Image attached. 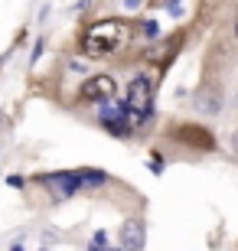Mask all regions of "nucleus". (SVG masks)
Segmentation results:
<instances>
[{
    "label": "nucleus",
    "instance_id": "obj_1",
    "mask_svg": "<svg viewBox=\"0 0 238 251\" xmlns=\"http://www.w3.org/2000/svg\"><path fill=\"white\" fill-rule=\"evenodd\" d=\"M131 23L124 20H101L95 26H88V33L82 36V49L85 56H118L131 46Z\"/></svg>",
    "mask_w": 238,
    "mask_h": 251
},
{
    "label": "nucleus",
    "instance_id": "obj_2",
    "mask_svg": "<svg viewBox=\"0 0 238 251\" xmlns=\"http://www.w3.org/2000/svg\"><path fill=\"white\" fill-rule=\"evenodd\" d=\"M150 101H154V82L147 75H137L128 88V111H140V114H150Z\"/></svg>",
    "mask_w": 238,
    "mask_h": 251
},
{
    "label": "nucleus",
    "instance_id": "obj_3",
    "mask_svg": "<svg viewBox=\"0 0 238 251\" xmlns=\"http://www.w3.org/2000/svg\"><path fill=\"white\" fill-rule=\"evenodd\" d=\"M82 98L85 101H114L118 98V78H111V75H92L82 85Z\"/></svg>",
    "mask_w": 238,
    "mask_h": 251
},
{
    "label": "nucleus",
    "instance_id": "obj_4",
    "mask_svg": "<svg viewBox=\"0 0 238 251\" xmlns=\"http://www.w3.org/2000/svg\"><path fill=\"white\" fill-rule=\"evenodd\" d=\"M43 183H46L55 196H72L75 189L88 186V183H85V170H79V173H49V176H43Z\"/></svg>",
    "mask_w": 238,
    "mask_h": 251
},
{
    "label": "nucleus",
    "instance_id": "obj_5",
    "mask_svg": "<svg viewBox=\"0 0 238 251\" xmlns=\"http://www.w3.org/2000/svg\"><path fill=\"white\" fill-rule=\"evenodd\" d=\"M144 222L140 219H128V222L121 225V235H118V245L121 248H128V251H137L144 248Z\"/></svg>",
    "mask_w": 238,
    "mask_h": 251
},
{
    "label": "nucleus",
    "instance_id": "obj_6",
    "mask_svg": "<svg viewBox=\"0 0 238 251\" xmlns=\"http://www.w3.org/2000/svg\"><path fill=\"white\" fill-rule=\"evenodd\" d=\"M176 137L183 140V144H192V147H202L209 150L212 147V134L206 127H192V124H183V127H176Z\"/></svg>",
    "mask_w": 238,
    "mask_h": 251
},
{
    "label": "nucleus",
    "instance_id": "obj_7",
    "mask_svg": "<svg viewBox=\"0 0 238 251\" xmlns=\"http://www.w3.org/2000/svg\"><path fill=\"white\" fill-rule=\"evenodd\" d=\"M157 33H160V23H157V20H147V23H144V36H147V39H154Z\"/></svg>",
    "mask_w": 238,
    "mask_h": 251
},
{
    "label": "nucleus",
    "instance_id": "obj_8",
    "mask_svg": "<svg viewBox=\"0 0 238 251\" xmlns=\"http://www.w3.org/2000/svg\"><path fill=\"white\" fill-rule=\"evenodd\" d=\"M166 10H170V17H183V0H170V7H166Z\"/></svg>",
    "mask_w": 238,
    "mask_h": 251
},
{
    "label": "nucleus",
    "instance_id": "obj_9",
    "mask_svg": "<svg viewBox=\"0 0 238 251\" xmlns=\"http://www.w3.org/2000/svg\"><path fill=\"white\" fill-rule=\"evenodd\" d=\"M108 245V232H95V248H105Z\"/></svg>",
    "mask_w": 238,
    "mask_h": 251
},
{
    "label": "nucleus",
    "instance_id": "obj_10",
    "mask_svg": "<svg viewBox=\"0 0 238 251\" xmlns=\"http://www.w3.org/2000/svg\"><path fill=\"white\" fill-rule=\"evenodd\" d=\"M154 157H157V153H154ZM150 170H154V173H163V160L157 157V160H154V163H150Z\"/></svg>",
    "mask_w": 238,
    "mask_h": 251
},
{
    "label": "nucleus",
    "instance_id": "obj_11",
    "mask_svg": "<svg viewBox=\"0 0 238 251\" xmlns=\"http://www.w3.org/2000/svg\"><path fill=\"white\" fill-rule=\"evenodd\" d=\"M7 183H10V186H13V189H20V186H23V176H10Z\"/></svg>",
    "mask_w": 238,
    "mask_h": 251
},
{
    "label": "nucleus",
    "instance_id": "obj_12",
    "mask_svg": "<svg viewBox=\"0 0 238 251\" xmlns=\"http://www.w3.org/2000/svg\"><path fill=\"white\" fill-rule=\"evenodd\" d=\"M140 3H144V0H124V7H128V10H137Z\"/></svg>",
    "mask_w": 238,
    "mask_h": 251
},
{
    "label": "nucleus",
    "instance_id": "obj_13",
    "mask_svg": "<svg viewBox=\"0 0 238 251\" xmlns=\"http://www.w3.org/2000/svg\"><path fill=\"white\" fill-rule=\"evenodd\" d=\"M235 33H238V26H235Z\"/></svg>",
    "mask_w": 238,
    "mask_h": 251
}]
</instances>
